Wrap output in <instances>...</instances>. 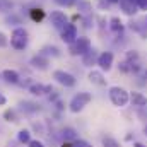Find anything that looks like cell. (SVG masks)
Instances as JSON below:
<instances>
[{
    "mask_svg": "<svg viewBox=\"0 0 147 147\" xmlns=\"http://www.w3.org/2000/svg\"><path fill=\"white\" fill-rule=\"evenodd\" d=\"M108 96H110V101L115 105V106H118V108L127 106L128 101H130V92H128L127 89L120 87V86H113V87H110Z\"/></svg>",
    "mask_w": 147,
    "mask_h": 147,
    "instance_id": "6da1fadb",
    "label": "cell"
},
{
    "mask_svg": "<svg viewBox=\"0 0 147 147\" xmlns=\"http://www.w3.org/2000/svg\"><path fill=\"white\" fill-rule=\"evenodd\" d=\"M92 101V94L91 92H77L75 96L72 98V101H70V105H69V108L72 113H79V111H82L89 103Z\"/></svg>",
    "mask_w": 147,
    "mask_h": 147,
    "instance_id": "7a4b0ae2",
    "label": "cell"
},
{
    "mask_svg": "<svg viewBox=\"0 0 147 147\" xmlns=\"http://www.w3.org/2000/svg\"><path fill=\"white\" fill-rule=\"evenodd\" d=\"M10 45L14 50L21 51L28 46V31L24 28H16L10 34Z\"/></svg>",
    "mask_w": 147,
    "mask_h": 147,
    "instance_id": "3957f363",
    "label": "cell"
},
{
    "mask_svg": "<svg viewBox=\"0 0 147 147\" xmlns=\"http://www.w3.org/2000/svg\"><path fill=\"white\" fill-rule=\"evenodd\" d=\"M53 79H55L58 84L65 86V87H74V86H75V77H74L72 74L65 72V70H55V72H53Z\"/></svg>",
    "mask_w": 147,
    "mask_h": 147,
    "instance_id": "277c9868",
    "label": "cell"
},
{
    "mask_svg": "<svg viewBox=\"0 0 147 147\" xmlns=\"http://www.w3.org/2000/svg\"><path fill=\"white\" fill-rule=\"evenodd\" d=\"M91 50V39L89 38H77V41L72 45V55H86Z\"/></svg>",
    "mask_w": 147,
    "mask_h": 147,
    "instance_id": "5b68a950",
    "label": "cell"
},
{
    "mask_svg": "<svg viewBox=\"0 0 147 147\" xmlns=\"http://www.w3.org/2000/svg\"><path fill=\"white\" fill-rule=\"evenodd\" d=\"M62 39L67 45H74L77 41V28H75V24L67 22V26L62 29Z\"/></svg>",
    "mask_w": 147,
    "mask_h": 147,
    "instance_id": "8992f818",
    "label": "cell"
},
{
    "mask_svg": "<svg viewBox=\"0 0 147 147\" xmlns=\"http://www.w3.org/2000/svg\"><path fill=\"white\" fill-rule=\"evenodd\" d=\"M50 21H51L53 28H55V29H60V31L67 26V16H65L63 12H60V10L51 12V14H50Z\"/></svg>",
    "mask_w": 147,
    "mask_h": 147,
    "instance_id": "52a82bcc",
    "label": "cell"
},
{
    "mask_svg": "<svg viewBox=\"0 0 147 147\" xmlns=\"http://www.w3.org/2000/svg\"><path fill=\"white\" fill-rule=\"evenodd\" d=\"M98 65H99L101 70H106L108 72L111 67H113V53L111 51H103L98 57Z\"/></svg>",
    "mask_w": 147,
    "mask_h": 147,
    "instance_id": "ba28073f",
    "label": "cell"
},
{
    "mask_svg": "<svg viewBox=\"0 0 147 147\" xmlns=\"http://www.w3.org/2000/svg\"><path fill=\"white\" fill-rule=\"evenodd\" d=\"M120 9L127 16H135L139 12V7H137L135 0H120Z\"/></svg>",
    "mask_w": 147,
    "mask_h": 147,
    "instance_id": "9c48e42d",
    "label": "cell"
},
{
    "mask_svg": "<svg viewBox=\"0 0 147 147\" xmlns=\"http://www.w3.org/2000/svg\"><path fill=\"white\" fill-rule=\"evenodd\" d=\"M31 65H33L34 69H39V70H46L48 65H50V60H48L45 55H36V57L31 58Z\"/></svg>",
    "mask_w": 147,
    "mask_h": 147,
    "instance_id": "30bf717a",
    "label": "cell"
},
{
    "mask_svg": "<svg viewBox=\"0 0 147 147\" xmlns=\"http://www.w3.org/2000/svg\"><path fill=\"white\" fill-rule=\"evenodd\" d=\"M130 101H132V105L137 106V108H144V106H147V98L142 94V92H137V91L130 92Z\"/></svg>",
    "mask_w": 147,
    "mask_h": 147,
    "instance_id": "8fae6325",
    "label": "cell"
},
{
    "mask_svg": "<svg viewBox=\"0 0 147 147\" xmlns=\"http://www.w3.org/2000/svg\"><path fill=\"white\" fill-rule=\"evenodd\" d=\"M29 92L34 94V96H43V94L53 92V87H51V86H43V84H33V86L29 87Z\"/></svg>",
    "mask_w": 147,
    "mask_h": 147,
    "instance_id": "7c38bea8",
    "label": "cell"
},
{
    "mask_svg": "<svg viewBox=\"0 0 147 147\" xmlns=\"http://www.w3.org/2000/svg\"><path fill=\"white\" fill-rule=\"evenodd\" d=\"M98 57H99V55L96 53V50L91 48L86 55H82V63H84L86 67H92L94 63H98Z\"/></svg>",
    "mask_w": 147,
    "mask_h": 147,
    "instance_id": "4fadbf2b",
    "label": "cell"
},
{
    "mask_svg": "<svg viewBox=\"0 0 147 147\" xmlns=\"http://www.w3.org/2000/svg\"><path fill=\"white\" fill-rule=\"evenodd\" d=\"M89 80L96 86H106V79L101 70H91L89 72Z\"/></svg>",
    "mask_w": 147,
    "mask_h": 147,
    "instance_id": "5bb4252c",
    "label": "cell"
},
{
    "mask_svg": "<svg viewBox=\"0 0 147 147\" xmlns=\"http://www.w3.org/2000/svg\"><path fill=\"white\" fill-rule=\"evenodd\" d=\"M2 77H3V80L9 82V84H17V82H19V74L16 72V70H10V69L3 70V72H2Z\"/></svg>",
    "mask_w": 147,
    "mask_h": 147,
    "instance_id": "9a60e30c",
    "label": "cell"
},
{
    "mask_svg": "<svg viewBox=\"0 0 147 147\" xmlns=\"http://www.w3.org/2000/svg\"><path fill=\"white\" fill-rule=\"evenodd\" d=\"M110 29L113 31V33H116V34H121V31H123V22H121L118 17H111Z\"/></svg>",
    "mask_w": 147,
    "mask_h": 147,
    "instance_id": "2e32d148",
    "label": "cell"
},
{
    "mask_svg": "<svg viewBox=\"0 0 147 147\" xmlns=\"http://www.w3.org/2000/svg\"><path fill=\"white\" fill-rule=\"evenodd\" d=\"M33 139H31V132L28 130V128H22V130H19V134H17V142H21V144H29Z\"/></svg>",
    "mask_w": 147,
    "mask_h": 147,
    "instance_id": "e0dca14e",
    "label": "cell"
},
{
    "mask_svg": "<svg viewBox=\"0 0 147 147\" xmlns=\"http://www.w3.org/2000/svg\"><path fill=\"white\" fill-rule=\"evenodd\" d=\"M29 16H31V19H33L34 22H41V21L45 19V10L39 9V7H34V9L29 10Z\"/></svg>",
    "mask_w": 147,
    "mask_h": 147,
    "instance_id": "ac0fdd59",
    "label": "cell"
},
{
    "mask_svg": "<svg viewBox=\"0 0 147 147\" xmlns=\"http://www.w3.org/2000/svg\"><path fill=\"white\" fill-rule=\"evenodd\" d=\"M101 144H103V147H121L120 142H118L116 139H113L111 135H105V137L101 139Z\"/></svg>",
    "mask_w": 147,
    "mask_h": 147,
    "instance_id": "d6986e66",
    "label": "cell"
},
{
    "mask_svg": "<svg viewBox=\"0 0 147 147\" xmlns=\"http://www.w3.org/2000/svg\"><path fill=\"white\" fill-rule=\"evenodd\" d=\"M21 108L26 111V113H36V111H39V105H36V103H29V101H24V103H21Z\"/></svg>",
    "mask_w": 147,
    "mask_h": 147,
    "instance_id": "ffe728a7",
    "label": "cell"
},
{
    "mask_svg": "<svg viewBox=\"0 0 147 147\" xmlns=\"http://www.w3.org/2000/svg\"><path fill=\"white\" fill-rule=\"evenodd\" d=\"M41 51H43L41 55H45V57H48V55H51V57H60V50H58L57 46H45Z\"/></svg>",
    "mask_w": 147,
    "mask_h": 147,
    "instance_id": "44dd1931",
    "label": "cell"
},
{
    "mask_svg": "<svg viewBox=\"0 0 147 147\" xmlns=\"http://www.w3.org/2000/svg\"><path fill=\"white\" fill-rule=\"evenodd\" d=\"M62 134H63V139L65 140H77V132L74 128H63Z\"/></svg>",
    "mask_w": 147,
    "mask_h": 147,
    "instance_id": "7402d4cb",
    "label": "cell"
},
{
    "mask_svg": "<svg viewBox=\"0 0 147 147\" xmlns=\"http://www.w3.org/2000/svg\"><path fill=\"white\" fill-rule=\"evenodd\" d=\"M14 9L12 0H0V12H10Z\"/></svg>",
    "mask_w": 147,
    "mask_h": 147,
    "instance_id": "603a6c76",
    "label": "cell"
},
{
    "mask_svg": "<svg viewBox=\"0 0 147 147\" xmlns=\"http://www.w3.org/2000/svg\"><path fill=\"white\" fill-rule=\"evenodd\" d=\"M3 118L7 120V121H19V118H17V115H16V111L14 110H7L5 113H3Z\"/></svg>",
    "mask_w": 147,
    "mask_h": 147,
    "instance_id": "cb8c5ba5",
    "label": "cell"
},
{
    "mask_svg": "<svg viewBox=\"0 0 147 147\" xmlns=\"http://www.w3.org/2000/svg\"><path fill=\"white\" fill-rule=\"evenodd\" d=\"M55 3L60 7H72L77 3V0H55Z\"/></svg>",
    "mask_w": 147,
    "mask_h": 147,
    "instance_id": "d4e9b609",
    "label": "cell"
},
{
    "mask_svg": "<svg viewBox=\"0 0 147 147\" xmlns=\"http://www.w3.org/2000/svg\"><path fill=\"white\" fill-rule=\"evenodd\" d=\"M72 147H92L87 140H82V139H77L72 142Z\"/></svg>",
    "mask_w": 147,
    "mask_h": 147,
    "instance_id": "484cf974",
    "label": "cell"
},
{
    "mask_svg": "<svg viewBox=\"0 0 147 147\" xmlns=\"http://www.w3.org/2000/svg\"><path fill=\"white\" fill-rule=\"evenodd\" d=\"M137 2V7L140 10H147V0H135Z\"/></svg>",
    "mask_w": 147,
    "mask_h": 147,
    "instance_id": "4316f807",
    "label": "cell"
},
{
    "mask_svg": "<svg viewBox=\"0 0 147 147\" xmlns=\"http://www.w3.org/2000/svg\"><path fill=\"white\" fill-rule=\"evenodd\" d=\"M28 147H46L41 140H31L29 144H28Z\"/></svg>",
    "mask_w": 147,
    "mask_h": 147,
    "instance_id": "83f0119b",
    "label": "cell"
},
{
    "mask_svg": "<svg viewBox=\"0 0 147 147\" xmlns=\"http://www.w3.org/2000/svg\"><path fill=\"white\" fill-rule=\"evenodd\" d=\"M5 46H7V36L0 33V48H5Z\"/></svg>",
    "mask_w": 147,
    "mask_h": 147,
    "instance_id": "f1b7e54d",
    "label": "cell"
},
{
    "mask_svg": "<svg viewBox=\"0 0 147 147\" xmlns=\"http://www.w3.org/2000/svg\"><path fill=\"white\" fill-rule=\"evenodd\" d=\"M5 103H7V98H5V96H3V94L0 92V106H3Z\"/></svg>",
    "mask_w": 147,
    "mask_h": 147,
    "instance_id": "f546056e",
    "label": "cell"
},
{
    "mask_svg": "<svg viewBox=\"0 0 147 147\" xmlns=\"http://www.w3.org/2000/svg\"><path fill=\"white\" fill-rule=\"evenodd\" d=\"M134 147H146L142 142H134Z\"/></svg>",
    "mask_w": 147,
    "mask_h": 147,
    "instance_id": "4dcf8cb0",
    "label": "cell"
},
{
    "mask_svg": "<svg viewBox=\"0 0 147 147\" xmlns=\"http://www.w3.org/2000/svg\"><path fill=\"white\" fill-rule=\"evenodd\" d=\"M108 3H120V0H106Z\"/></svg>",
    "mask_w": 147,
    "mask_h": 147,
    "instance_id": "1f68e13d",
    "label": "cell"
},
{
    "mask_svg": "<svg viewBox=\"0 0 147 147\" xmlns=\"http://www.w3.org/2000/svg\"><path fill=\"white\" fill-rule=\"evenodd\" d=\"M144 132H146V135H147V127H146V128H144Z\"/></svg>",
    "mask_w": 147,
    "mask_h": 147,
    "instance_id": "d6a6232c",
    "label": "cell"
},
{
    "mask_svg": "<svg viewBox=\"0 0 147 147\" xmlns=\"http://www.w3.org/2000/svg\"><path fill=\"white\" fill-rule=\"evenodd\" d=\"M146 75H147V70H146Z\"/></svg>",
    "mask_w": 147,
    "mask_h": 147,
    "instance_id": "836d02e7",
    "label": "cell"
}]
</instances>
